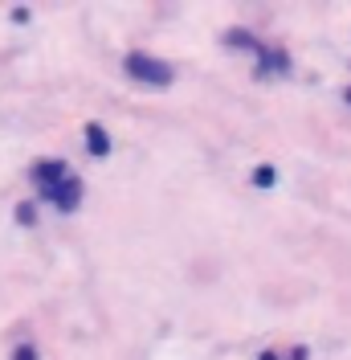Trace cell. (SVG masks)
Listing matches in <instances>:
<instances>
[{"label": "cell", "instance_id": "7", "mask_svg": "<svg viewBox=\"0 0 351 360\" xmlns=\"http://www.w3.org/2000/svg\"><path fill=\"white\" fill-rule=\"evenodd\" d=\"M262 360H278V356H274V352H265V356H262Z\"/></svg>", "mask_w": 351, "mask_h": 360}, {"label": "cell", "instance_id": "6", "mask_svg": "<svg viewBox=\"0 0 351 360\" xmlns=\"http://www.w3.org/2000/svg\"><path fill=\"white\" fill-rule=\"evenodd\" d=\"M17 360H33V352H29V348H21V352H17Z\"/></svg>", "mask_w": 351, "mask_h": 360}, {"label": "cell", "instance_id": "4", "mask_svg": "<svg viewBox=\"0 0 351 360\" xmlns=\"http://www.w3.org/2000/svg\"><path fill=\"white\" fill-rule=\"evenodd\" d=\"M86 139H90V152H94V156H107L110 152V139H107V131H102L98 123H90L86 127Z\"/></svg>", "mask_w": 351, "mask_h": 360}, {"label": "cell", "instance_id": "8", "mask_svg": "<svg viewBox=\"0 0 351 360\" xmlns=\"http://www.w3.org/2000/svg\"><path fill=\"white\" fill-rule=\"evenodd\" d=\"M347 103H351V90H347Z\"/></svg>", "mask_w": 351, "mask_h": 360}, {"label": "cell", "instance_id": "2", "mask_svg": "<svg viewBox=\"0 0 351 360\" xmlns=\"http://www.w3.org/2000/svg\"><path fill=\"white\" fill-rule=\"evenodd\" d=\"M33 176H37V184H41L45 197H53V193L69 180V172H66V164H62V160H49V164H37V168H33Z\"/></svg>", "mask_w": 351, "mask_h": 360}, {"label": "cell", "instance_id": "3", "mask_svg": "<svg viewBox=\"0 0 351 360\" xmlns=\"http://www.w3.org/2000/svg\"><path fill=\"white\" fill-rule=\"evenodd\" d=\"M49 201L58 205V209H78V201H82V184H78V176H69L66 184L49 197Z\"/></svg>", "mask_w": 351, "mask_h": 360}, {"label": "cell", "instance_id": "1", "mask_svg": "<svg viewBox=\"0 0 351 360\" xmlns=\"http://www.w3.org/2000/svg\"><path fill=\"white\" fill-rule=\"evenodd\" d=\"M127 70H131V78L152 82V86H168V82H172V66L159 62V58H152V53H131V58H127Z\"/></svg>", "mask_w": 351, "mask_h": 360}, {"label": "cell", "instance_id": "5", "mask_svg": "<svg viewBox=\"0 0 351 360\" xmlns=\"http://www.w3.org/2000/svg\"><path fill=\"white\" fill-rule=\"evenodd\" d=\"M274 180H278L274 168H258V184H274Z\"/></svg>", "mask_w": 351, "mask_h": 360}]
</instances>
